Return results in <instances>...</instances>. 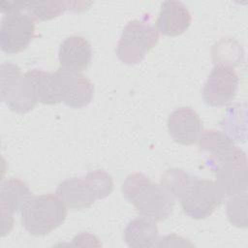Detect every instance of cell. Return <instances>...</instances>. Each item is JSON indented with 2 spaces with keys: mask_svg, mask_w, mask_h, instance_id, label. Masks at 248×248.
<instances>
[{
  "mask_svg": "<svg viewBox=\"0 0 248 248\" xmlns=\"http://www.w3.org/2000/svg\"><path fill=\"white\" fill-rule=\"evenodd\" d=\"M161 185L179 200L183 212L193 219L210 216L224 201L216 182L190 175L179 169L167 170Z\"/></svg>",
  "mask_w": 248,
  "mask_h": 248,
  "instance_id": "1",
  "label": "cell"
},
{
  "mask_svg": "<svg viewBox=\"0 0 248 248\" xmlns=\"http://www.w3.org/2000/svg\"><path fill=\"white\" fill-rule=\"evenodd\" d=\"M123 196L137 212L153 222L167 219L174 207V198L161 184L152 182L140 172L130 174L122 185Z\"/></svg>",
  "mask_w": 248,
  "mask_h": 248,
  "instance_id": "2",
  "label": "cell"
},
{
  "mask_svg": "<svg viewBox=\"0 0 248 248\" xmlns=\"http://www.w3.org/2000/svg\"><path fill=\"white\" fill-rule=\"evenodd\" d=\"M113 182L105 170H96L83 177L68 178L58 184L56 194L66 206L73 209L88 208L95 201L111 194Z\"/></svg>",
  "mask_w": 248,
  "mask_h": 248,
  "instance_id": "3",
  "label": "cell"
},
{
  "mask_svg": "<svg viewBox=\"0 0 248 248\" xmlns=\"http://www.w3.org/2000/svg\"><path fill=\"white\" fill-rule=\"evenodd\" d=\"M66 215V204L57 195L32 196L21 208V223L32 235H45L62 225Z\"/></svg>",
  "mask_w": 248,
  "mask_h": 248,
  "instance_id": "4",
  "label": "cell"
},
{
  "mask_svg": "<svg viewBox=\"0 0 248 248\" xmlns=\"http://www.w3.org/2000/svg\"><path fill=\"white\" fill-rule=\"evenodd\" d=\"M216 176V184L224 195L233 196L247 191V158L234 144L209 159Z\"/></svg>",
  "mask_w": 248,
  "mask_h": 248,
  "instance_id": "5",
  "label": "cell"
},
{
  "mask_svg": "<svg viewBox=\"0 0 248 248\" xmlns=\"http://www.w3.org/2000/svg\"><path fill=\"white\" fill-rule=\"evenodd\" d=\"M158 41L159 34L154 26L138 19L131 20L123 29L116 46V55L124 64H138Z\"/></svg>",
  "mask_w": 248,
  "mask_h": 248,
  "instance_id": "6",
  "label": "cell"
},
{
  "mask_svg": "<svg viewBox=\"0 0 248 248\" xmlns=\"http://www.w3.org/2000/svg\"><path fill=\"white\" fill-rule=\"evenodd\" d=\"M35 36L33 18L22 11L5 14L0 28V46L4 52L15 54L24 50Z\"/></svg>",
  "mask_w": 248,
  "mask_h": 248,
  "instance_id": "7",
  "label": "cell"
},
{
  "mask_svg": "<svg viewBox=\"0 0 248 248\" xmlns=\"http://www.w3.org/2000/svg\"><path fill=\"white\" fill-rule=\"evenodd\" d=\"M1 101L13 111L20 113L30 111L37 104L29 93L19 67L10 62L1 64Z\"/></svg>",
  "mask_w": 248,
  "mask_h": 248,
  "instance_id": "8",
  "label": "cell"
},
{
  "mask_svg": "<svg viewBox=\"0 0 248 248\" xmlns=\"http://www.w3.org/2000/svg\"><path fill=\"white\" fill-rule=\"evenodd\" d=\"M239 78L233 68L216 64L202 86V98L212 107H222L233 100Z\"/></svg>",
  "mask_w": 248,
  "mask_h": 248,
  "instance_id": "9",
  "label": "cell"
},
{
  "mask_svg": "<svg viewBox=\"0 0 248 248\" xmlns=\"http://www.w3.org/2000/svg\"><path fill=\"white\" fill-rule=\"evenodd\" d=\"M28 185L18 178H10L3 181L0 187L1 209V235L5 236L13 228L14 213L21 209L24 203L32 197Z\"/></svg>",
  "mask_w": 248,
  "mask_h": 248,
  "instance_id": "10",
  "label": "cell"
},
{
  "mask_svg": "<svg viewBox=\"0 0 248 248\" xmlns=\"http://www.w3.org/2000/svg\"><path fill=\"white\" fill-rule=\"evenodd\" d=\"M59 80L61 101L74 108L86 107L93 98L94 86L83 75L59 68L56 71Z\"/></svg>",
  "mask_w": 248,
  "mask_h": 248,
  "instance_id": "11",
  "label": "cell"
},
{
  "mask_svg": "<svg viewBox=\"0 0 248 248\" xmlns=\"http://www.w3.org/2000/svg\"><path fill=\"white\" fill-rule=\"evenodd\" d=\"M168 130L176 142L191 145L199 140L202 132V123L193 108L182 107L169 115Z\"/></svg>",
  "mask_w": 248,
  "mask_h": 248,
  "instance_id": "12",
  "label": "cell"
},
{
  "mask_svg": "<svg viewBox=\"0 0 248 248\" xmlns=\"http://www.w3.org/2000/svg\"><path fill=\"white\" fill-rule=\"evenodd\" d=\"M58 58L61 68L79 73L89 66L92 59V48L83 37L70 36L61 44Z\"/></svg>",
  "mask_w": 248,
  "mask_h": 248,
  "instance_id": "13",
  "label": "cell"
},
{
  "mask_svg": "<svg viewBox=\"0 0 248 248\" xmlns=\"http://www.w3.org/2000/svg\"><path fill=\"white\" fill-rule=\"evenodd\" d=\"M191 19V14L183 3L165 1L161 5L156 25L163 35L178 36L188 29Z\"/></svg>",
  "mask_w": 248,
  "mask_h": 248,
  "instance_id": "14",
  "label": "cell"
},
{
  "mask_svg": "<svg viewBox=\"0 0 248 248\" xmlns=\"http://www.w3.org/2000/svg\"><path fill=\"white\" fill-rule=\"evenodd\" d=\"M91 3L84 2H73V1H36V2H18V8L20 11H26L33 20L45 21L52 19L66 10H72L75 12H82L86 10L84 6Z\"/></svg>",
  "mask_w": 248,
  "mask_h": 248,
  "instance_id": "15",
  "label": "cell"
},
{
  "mask_svg": "<svg viewBox=\"0 0 248 248\" xmlns=\"http://www.w3.org/2000/svg\"><path fill=\"white\" fill-rule=\"evenodd\" d=\"M158 229L155 222L140 217L132 220L124 231V240L130 247H153L158 240Z\"/></svg>",
  "mask_w": 248,
  "mask_h": 248,
  "instance_id": "16",
  "label": "cell"
},
{
  "mask_svg": "<svg viewBox=\"0 0 248 248\" xmlns=\"http://www.w3.org/2000/svg\"><path fill=\"white\" fill-rule=\"evenodd\" d=\"M232 145V140L222 132L216 130H206L202 132L199 138L200 150L210 153L211 157L219 155Z\"/></svg>",
  "mask_w": 248,
  "mask_h": 248,
  "instance_id": "17",
  "label": "cell"
},
{
  "mask_svg": "<svg viewBox=\"0 0 248 248\" xmlns=\"http://www.w3.org/2000/svg\"><path fill=\"white\" fill-rule=\"evenodd\" d=\"M247 191L231 196L232 198L227 202V214L230 222L237 227H246V216L241 214L246 213Z\"/></svg>",
  "mask_w": 248,
  "mask_h": 248,
  "instance_id": "18",
  "label": "cell"
}]
</instances>
